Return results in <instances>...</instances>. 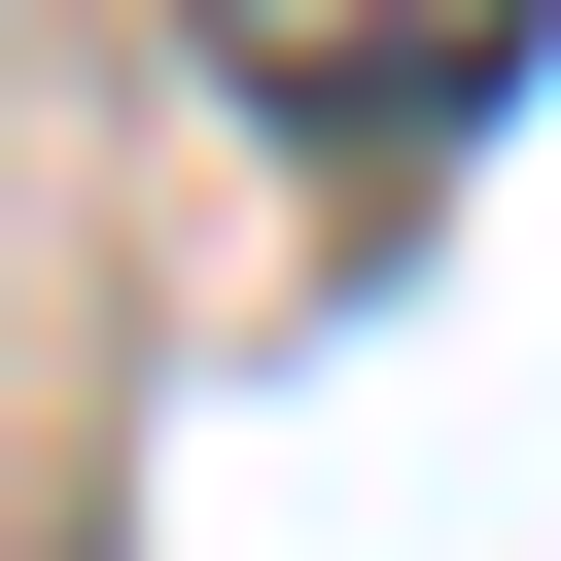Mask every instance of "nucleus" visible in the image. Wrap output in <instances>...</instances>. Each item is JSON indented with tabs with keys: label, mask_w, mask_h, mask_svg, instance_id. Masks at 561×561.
Masks as SVG:
<instances>
[{
	"label": "nucleus",
	"mask_w": 561,
	"mask_h": 561,
	"mask_svg": "<svg viewBox=\"0 0 561 561\" xmlns=\"http://www.w3.org/2000/svg\"><path fill=\"white\" fill-rule=\"evenodd\" d=\"M245 35V105H316V140H456L491 70H526V0H210Z\"/></svg>",
	"instance_id": "1"
}]
</instances>
